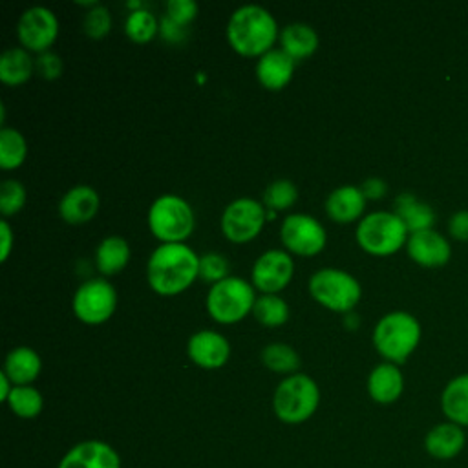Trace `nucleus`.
I'll return each mask as SVG.
<instances>
[{
	"mask_svg": "<svg viewBox=\"0 0 468 468\" xmlns=\"http://www.w3.org/2000/svg\"><path fill=\"white\" fill-rule=\"evenodd\" d=\"M27 199V192L24 185L16 179H4L0 183V212L2 216L18 214Z\"/></svg>",
	"mask_w": 468,
	"mask_h": 468,
	"instance_id": "obj_34",
	"label": "nucleus"
},
{
	"mask_svg": "<svg viewBox=\"0 0 468 468\" xmlns=\"http://www.w3.org/2000/svg\"><path fill=\"white\" fill-rule=\"evenodd\" d=\"M466 446V431L459 424L442 420L428 430L424 435V450L437 461H450L457 457Z\"/></svg>",
	"mask_w": 468,
	"mask_h": 468,
	"instance_id": "obj_19",
	"label": "nucleus"
},
{
	"mask_svg": "<svg viewBox=\"0 0 468 468\" xmlns=\"http://www.w3.org/2000/svg\"><path fill=\"white\" fill-rule=\"evenodd\" d=\"M439 402L446 420L468 428V373L450 378L441 391Z\"/></svg>",
	"mask_w": 468,
	"mask_h": 468,
	"instance_id": "obj_23",
	"label": "nucleus"
},
{
	"mask_svg": "<svg viewBox=\"0 0 468 468\" xmlns=\"http://www.w3.org/2000/svg\"><path fill=\"white\" fill-rule=\"evenodd\" d=\"M448 234L457 241H468V208L455 210L448 218Z\"/></svg>",
	"mask_w": 468,
	"mask_h": 468,
	"instance_id": "obj_39",
	"label": "nucleus"
},
{
	"mask_svg": "<svg viewBox=\"0 0 468 468\" xmlns=\"http://www.w3.org/2000/svg\"><path fill=\"white\" fill-rule=\"evenodd\" d=\"M230 265L229 260L219 252H205L199 256V280L214 285L225 278H229Z\"/></svg>",
	"mask_w": 468,
	"mask_h": 468,
	"instance_id": "obj_35",
	"label": "nucleus"
},
{
	"mask_svg": "<svg viewBox=\"0 0 468 468\" xmlns=\"http://www.w3.org/2000/svg\"><path fill=\"white\" fill-rule=\"evenodd\" d=\"M5 404L16 417L35 419L44 410V397L33 386H15Z\"/></svg>",
	"mask_w": 468,
	"mask_h": 468,
	"instance_id": "obj_31",
	"label": "nucleus"
},
{
	"mask_svg": "<svg viewBox=\"0 0 468 468\" xmlns=\"http://www.w3.org/2000/svg\"><path fill=\"white\" fill-rule=\"evenodd\" d=\"M16 37L24 49L29 53H44L58 38V18L57 15L42 5L26 9L16 24Z\"/></svg>",
	"mask_w": 468,
	"mask_h": 468,
	"instance_id": "obj_12",
	"label": "nucleus"
},
{
	"mask_svg": "<svg viewBox=\"0 0 468 468\" xmlns=\"http://www.w3.org/2000/svg\"><path fill=\"white\" fill-rule=\"evenodd\" d=\"M199 280V256L186 243H159L146 263V282L159 296L185 292Z\"/></svg>",
	"mask_w": 468,
	"mask_h": 468,
	"instance_id": "obj_1",
	"label": "nucleus"
},
{
	"mask_svg": "<svg viewBox=\"0 0 468 468\" xmlns=\"http://www.w3.org/2000/svg\"><path fill=\"white\" fill-rule=\"evenodd\" d=\"M132 249L121 236H106L95 249V267L102 276L119 274L130 261Z\"/></svg>",
	"mask_w": 468,
	"mask_h": 468,
	"instance_id": "obj_26",
	"label": "nucleus"
},
{
	"mask_svg": "<svg viewBox=\"0 0 468 468\" xmlns=\"http://www.w3.org/2000/svg\"><path fill=\"white\" fill-rule=\"evenodd\" d=\"M62 58L60 55L53 53L51 49L49 51H44V53H38L35 57V71L46 79V80H55L62 75Z\"/></svg>",
	"mask_w": 468,
	"mask_h": 468,
	"instance_id": "obj_38",
	"label": "nucleus"
},
{
	"mask_svg": "<svg viewBox=\"0 0 468 468\" xmlns=\"http://www.w3.org/2000/svg\"><path fill=\"white\" fill-rule=\"evenodd\" d=\"M346 325H347V327L351 325L353 329L358 327V316H356L353 311H351V313H346Z\"/></svg>",
	"mask_w": 468,
	"mask_h": 468,
	"instance_id": "obj_44",
	"label": "nucleus"
},
{
	"mask_svg": "<svg viewBox=\"0 0 468 468\" xmlns=\"http://www.w3.org/2000/svg\"><path fill=\"white\" fill-rule=\"evenodd\" d=\"M101 207L97 190L90 185L71 186L58 201V214L68 225H82L95 218Z\"/></svg>",
	"mask_w": 468,
	"mask_h": 468,
	"instance_id": "obj_17",
	"label": "nucleus"
},
{
	"mask_svg": "<svg viewBox=\"0 0 468 468\" xmlns=\"http://www.w3.org/2000/svg\"><path fill=\"white\" fill-rule=\"evenodd\" d=\"M280 38L274 15L256 4L238 7L227 22V42L241 57L260 58Z\"/></svg>",
	"mask_w": 468,
	"mask_h": 468,
	"instance_id": "obj_2",
	"label": "nucleus"
},
{
	"mask_svg": "<svg viewBox=\"0 0 468 468\" xmlns=\"http://www.w3.org/2000/svg\"><path fill=\"white\" fill-rule=\"evenodd\" d=\"M280 239L289 254L311 258L325 249L327 234L324 225L311 214L294 212L280 225Z\"/></svg>",
	"mask_w": 468,
	"mask_h": 468,
	"instance_id": "obj_11",
	"label": "nucleus"
},
{
	"mask_svg": "<svg viewBox=\"0 0 468 468\" xmlns=\"http://www.w3.org/2000/svg\"><path fill=\"white\" fill-rule=\"evenodd\" d=\"M197 13L199 7L194 0H168L165 5V16L183 27H188L196 20Z\"/></svg>",
	"mask_w": 468,
	"mask_h": 468,
	"instance_id": "obj_37",
	"label": "nucleus"
},
{
	"mask_svg": "<svg viewBox=\"0 0 468 468\" xmlns=\"http://www.w3.org/2000/svg\"><path fill=\"white\" fill-rule=\"evenodd\" d=\"M260 358L263 362V366L274 373H282V375H294L302 364L300 355L296 353V349L289 344L283 342H272L267 344L261 353Z\"/></svg>",
	"mask_w": 468,
	"mask_h": 468,
	"instance_id": "obj_28",
	"label": "nucleus"
},
{
	"mask_svg": "<svg viewBox=\"0 0 468 468\" xmlns=\"http://www.w3.org/2000/svg\"><path fill=\"white\" fill-rule=\"evenodd\" d=\"M307 291L311 298L333 313H351L362 298L360 282L347 271L324 267L311 274Z\"/></svg>",
	"mask_w": 468,
	"mask_h": 468,
	"instance_id": "obj_8",
	"label": "nucleus"
},
{
	"mask_svg": "<svg viewBox=\"0 0 468 468\" xmlns=\"http://www.w3.org/2000/svg\"><path fill=\"white\" fill-rule=\"evenodd\" d=\"M27 157L26 137L16 128L0 130V168L16 170Z\"/></svg>",
	"mask_w": 468,
	"mask_h": 468,
	"instance_id": "obj_29",
	"label": "nucleus"
},
{
	"mask_svg": "<svg viewBox=\"0 0 468 468\" xmlns=\"http://www.w3.org/2000/svg\"><path fill=\"white\" fill-rule=\"evenodd\" d=\"M320 404V388L305 373L285 377L274 389L272 411L285 424L309 420Z\"/></svg>",
	"mask_w": 468,
	"mask_h": 468,
	"instance_id": "obj_5",
	"label": "nucleus"
},
{
	"mask_svg": "<svg viewBox=\"0 0 468 468\" xmlns=\"http://www.w3.org/2000/svg\"><path fill=\"white\" fill-rule=\"evenodd\" d=\"M146 223L161 243H185L194 232L196 216L186 199L176 194H163L152 201Z\"/></svg>",
	"mask_w": 468,
	"mask_h": 468,
	"instance_id": "obj_6",
	"label": "nucleus"
},
{
	"mask_svg": "<svg viewBox=\"0 0 468 468\" xmlns=\"http://www.w3.org/2000/svg\"><path fill=\"white\" fill-rule=\"evenodd\" d=\"M294 274L292 254L283 249H269L261 252L250 269V283L261 294H278Z\"/></svg>",
	"mask_w": 468,
	"mask_h": 468,
	"instance_id": "obj_13",
	"label": "nucleus"
},
{
	"mask_svg": "<svg viewBox=\"0 0 468 468\" xmlns=\"http://www.w3.org/2000/svg\"><path fill=\"white\" fill-rule=\"evenodd\" d=\"M267 221V208L261 201L252 197H238L230 201L219 219L223 236L230 243H249L263 230Z\"/></svg>",
	"mask_w": 468,
	"mask_h": 468,
	"instance_id": "obj_10",
	"label": "nucleus"
},
{
	"mask_svg": "<svg viewBox=\"0 0 468 468\" xmlns=\"http://www.w3.org/2000/svg\"><path fill=\"white\" fill-rule=\"evenodd\" d=\"M254 285L241 276H229L210 285L205 298L208 316L221 325L241 322L254 309Z\"/></svg>",
	"mask_w": 468,
	"mask_h": 468,
	"instance_id": "obj_7",
	"label": "nucleus"
},
{
	"mask_svg": "<svg viewBox=\"0 0 468 468\" xmlns=\"http://www.w3.org/2000/svg\"><path fill=\"white\" fill-rule=\"evenodd\" d=\"M35 58L24 48H9L0 55V80L7 86H20L31 79Z\"/></svg>",
	"mask_w": 468,
	"mask_h": 468,
	"instance_id": "obj_27",
	"label": "nucleus"
},
{
	"mask_svg": "<svg viewBox=\"0 0 468 468\" xmlns=\"http://www.w3.org/2000/svg\"><path fill=\"white\" fill-rule=\"evenodd\" d=\"M404 249L413 263L426 269L444 267L452 258V245L448 238L435 229L411 232Z\"/></svg>",
	"mask_w": 468,
	"mask_h": 468,
	"instance_id": "obj_14",
	"label": "nucleus"
},
{
	"mask_svg": "<svg viewBox=\"0 0 468 468\" xmlns=\"http://www.w3.org/2000/svg\"><path fill=\"white\" fill-rule=\"evenodd\" d=\"M366 196L362 194L360 186L355 185H342L331 190L325 199V214L331 221L347 225L353 221H360L366 214Z\"/></svg>",
	"mask_w": 468,
	"mask_h": 468,
	"instance_id": "obj_18",
	"label": "nucleus"
},
{
	"mask_svg": "<svg viewBox=\"0 0 468 468\" xmlns=\"http://www.w3.org/2000/svg\"><path fill=\"white\" fill-rule=\"evenodd\" d=\"M124 33L135 44H146L159 33V20L148 9L130 11L124 20Z\"/></svg>",
	"mask_w": 468,
	"mask_h": 468,
	"instance_id": "obj_32",
	"label": "nucleus"
},
{
	"mask_svg": "<svg viewBox=\"0 0 468 468\" xmlns=\"http://www.w3.org/2000/svg\"><path fill=\"white\" fill-rule=\"evenodd\" d=\"M186 355L201 369H219L230 356V344L221 333L201 329L188 338Z\"/></svg>",
	"mask_w": 468,
	"mask_h": 468,
	"instance_id": "obj_15",
	"label": "nucleus"
},
{
	"mask_svg": "<svg viewBox=\"0 0 468 468\" xmlns=\"http://www.w3.org/2000/svg\"><path fill=\"white\" fill-rule=\"evenodd\" d=\"M252 314L265 327H280L289 320L291 309L278 294H260L256 296Z\"/></svg>",
	"mask_w": 468,
	"mask_h": 468,
	"instance_id": "obj_30",
	"label": "nucleus"
},
{
	"mask_svg": "<svg viewBox=\"0 0 468 468\" xmlns=\"http://www.w3.org/2000/svg\"><path fill=\"white\" fill-rule=\"evenodd\" d=\"M360 190H362V194L366 196V199L377 201V199H380V197L386 196L388 185H386V181L380 179V177H367V179L360 185Z\"/></svg>",
	"mask_w": 468,
	"mask_h": 468,
	"instance_id": "obj_41",
	"label": "nucleus"
},
{
	"mask_svg": "<svg viewBox=\"0 0 468 468\" xmlns=\"http://www.w3.org/2000/svg\"><path fill=\"white\" fill-rule=\"evenodd\" d=\"M422 336L420 322L408 311L386 313L373 327L371 342L384 362L404 364Z\"/></svg>",
	"mask_w": 468,
	"mask_h": 468,
	"instance_id": "obj_3",
	"label": "nucleus"
},
{
	"mask_svg": "<svg viewBox=\"0 0 468 468\" xmlns=\"http://www.w3.org/2000/svg\"><path fill=\"white\" fill-rule=\"evenodd\" d=\"M82 29L93 40L104 38L112 29L110 9L102 4H97L91 9H88V13L84 15V20H82Z\"/></svg>",
	"mask_w": 468,
	"mask_h": 468,
	"instance_id": "obj_36",
	"label": "nucleus"
},
{
	"mask_svg": "<svg viewBox=\"0 0 468 468\" xmlns=\"http://www.w3.org/2000/svg\"><path fill=\"white\" fill-rule=\"evenodd\" d=\"M2 371L13 386H31L42 371V358L33 347L18 346L7 353Z\"/></svg>",
	"mask_w": 468,
	"mask_h": 468,
	"instance_id": "obj_22",
	"label": "nucleus"
},
{
	"mask_svg": "<svg viewBox=\"0 0 468 468\" xmlns=\"http://www.w3.org/2000/svg\"><path fill=\"white\" fill-rule=\"evenodd\" d=\"M366 388L377 404H393L404 391V375L397 364L380 362L369 371Z\"/></svg>",
	"mask_w": 468,
	"mask_h": 468,
	"instance_id": "obj_21",
	"label": "nucleus"
},
{
	"mask_svg": "<svg viewBox=\"0 0 468 468\" xmlns=\"http://www.w3.org/2000/svg\"><path fill=\"white\" fill-rule=\"evenodd\" d=\"M298 199V188L289 179H274L261 194V203L267 210L282 212L291 208Z\"/></svg>",
	"mask_w": 468,
	"mask_h": 468,
	"instance_id": "obj_33",
	"label": "nucleus"
},
{
	"mask_svg": "<svg viewBox=\"0 0 468 468\" xmlns=\"http://www.w3.org/2000/svg\"><path fill=\"white\" fill-rule=\"evenodd\" d=\"M408 229L393 210H375L366 214L355 229L358 247L377 258H386L406 247Z\"/></svg>",
	"mask_w": 468,
	"mask_h": 468,
	"instance_id": "obj_4",
	"label": "nucleus"
},
{
	"mask_svg": "<svg viewBox=\"0 0 468 468\" xmlns=\"http://www.w3.org/2000/svg\"><path fill=\"white\" fill-rule=\"evenodd\" d=\"M117 289L106 278H90L73 292V314L86 325L108 322L117 309Z\"/></svg>",
	"mask_w": 468,
	"mask_h": 468,
	"instance_id": "obj_9",
	"label": "nucleus"
},
{
	"mask_svg": "<svg viewBox=\"0 0 468 468\" xmlns=\"http://www.w3.org/2000/svg\"><path fill=\"white\" fill-rule=\"evenodd\" d=\"M13 388H15L13 382H11V380L5 377V373L2 371V373H0V400L5 402L7 397H9V393L13 391Z\"/></svg>",
	"mask_w": 468,
	"mask_h": 468,
	"instance_id": "obj_43",
	"label": "nucleus"
},
{
	"mask_svg": "<svg viewBox=\"0 0 468 468\" xmlns=\"http://www.w3.org/2000/svg\"><path fill=\"white\" fill-rule=\"evenodd\" d=\"M254 71L261 88L280 91L292 80L294 60L282 48H272L256 60Z\"/></svg>",
	"mask_w": 468,
	"mask_h": 468,
	"instance_id": "obj_20",
	"label": "nucleus"
},
{
	"mask_svg": "<svg viewBox=\"0 0 468 468\" xmlns=\"http://www.w3.org/2000/svg\"><path fill=\"white\" fill-rule=\"evenodd\" d=\"M393 212L402 219L408 232H420L433 229L435 210L430 203L419 199L411 192H400L393 201Z\"/></svg>",
	"mask_w": 468,
	"mask_h": 468,
	"instance_id": "obj_24",
	"label": "nucleus"
},
{
	"mask_svg": "<svg viewBox=\"0 0 468 468\" xmlns=\"http://www.w3.org/2000/svg\"><path fill=\"white\" fill-rule=\"evenodd\" d=\"M57 468H121V457L108 442L88 439L71 446Z\"/></svg>",
	"mask_w": 468,
	"mask_h": 468,
	"instance_id": "obj_16",
	"label": "nucleus"
},
{
	"mask_svg": "<svg viewBox=\"0 0 468 468\" xmlns=\"http://www.w3.org/2000/svg\"><path fill=\"white\" fill-rule=\"evenodd\" d=\"M280 48L296 62L302 58L311 57L320 44L318 33L303 24V22H294L287 24L283 29H280Z\"/></svg>",
	"mask_w": 468,
	"mask_h": 468,
	"instance_id": "obj_25",
	"label": "nucleus"
},
{
	"mask_svg": "<svg viewBox=\"0 0 468 468\" xmlns=\"http://www.w3.org/2000/svg\"><path fill=\"white\" fill-rule=\"evenodd\" d=\"M159 35L163 40H166L170 44H179L186 38L188 27H183V26L176 24L174 20H170L168 16H163L159 20Z\"/></svg>",
	"mask_w": 468,
	"mask_h": 468,
	"instance_id": "obj_40",
	"label": "nucleus"
},
{
	"mask_svg": "<svg viewBox=\"0 0 468 468\" xmlns=\"http://www.w3.org/2000/svg\"><path fill=\"white\" fill-rule=\"evenodd\" d=\"M0 261H7L11 250H13V245H15V234H13V229L11 225L7 223V219H2L0 221Z\"/></svg>",
	"mask_w": 468,
	"mask_h": 468,
	"instance_id": "obj_42",
	"label": "nucleus"
}]
</instances>
